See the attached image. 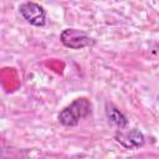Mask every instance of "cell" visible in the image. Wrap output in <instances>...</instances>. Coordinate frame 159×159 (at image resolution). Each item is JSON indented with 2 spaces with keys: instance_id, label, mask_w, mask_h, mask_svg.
<instances>
[{
  "instance_id": "7a4b0ae2",
  "label": "cell",
  "mask_w": 159,
  "mask_h": 159,
  "mask_svg": "<svg viewBox=\"0 0 159 159\" xmlns=\"http://www.w3.org/2000/svg\"><path fill=\"white\" fill-rule=\"evenodd\" d=\"M60 40L65 47L71 50H81V48L94 45L93 37H91L84 31L72 29V27L65 29L60 35Z\"/></svg>"
},
{
  "instance_id": "3957f363",
  "label": "cell",
  "mask_w": 159,
  "mask_h": 159,
  "mask_svg": "<svg viewBox=\"0 0 159 159\" xmlns=\"http://www.w3.org/2000/svg\"><path fill=\"white\" fill-rule=\"evenodd\" d=\"M19 12L32 26L40 27L46 24V11L40 4L32 1L24 2L19 6Z\"/></svg>"
},
{
  "instance_id": "277c9868",
  "label": "cell",
  "mask_w": 159,
  "mask_h": 159,
  "mask_svg": "<svg viewBox=\"0 0 159 159\" xmlns=\"http://www.w3.org/2000/svg\"><path fill=\"white\" fill-rule=\"evenodd\" d=\"M114 139L125 149H137L143 147L145 143L144 134L137 128H133L129 130L120 129L114 134Z\"/></svg>"
},
{
  "instance_id": "6da1fadb",
  "label": "cell",
  "mask_w": 159,
  "mask_h": 159,
  "mask_svg": "<svg viewBox=\"0 0 159 159\" xmlns=\"http://www.w3.org/2000/svg\"><path fill=\"white\" fill-rule=\"evenodd\" d=\"M92 114V103L89 99L81 97L65 107L57 116L58 122L65 127H76L80 120Z\"/></svg>"
},
{
  "instance_id": "5b68a950",
  "label": "cell",
  "mask_w": 159,
  "mask_h": 159,
  "mask_svg": "<svg viewBox=\"0 0 159 159\" xmlns=\"http://www.w3.org/2000/svg\"><path fill=\"white\" fill-rule=\"evenodd\" d=\"M106 117L112 125H114L119 129H124L128 125L127 117L113 104H109V103L106 104Z\"/></svg>"
}]
</instances>
